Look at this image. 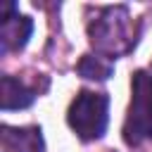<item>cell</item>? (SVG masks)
Segmentation results:
<instances>
[{"mask_svg":"<svg viewBox=\"0 0 152 152\" xmlns=\"http://www.w3.org/2000/svg\"><path fill=\"white\" fill-rule=\"evenodd\" d=\"M66 121L81 140L102 138L109 124V97L104 93L81 90L69 107Z\"/></svg>","mask_w":152,"mask_h":152,"instance_id":"2","label":"cell"},{"mask_svg":"<svg viewBox=\"0 0 152 152\" xmlns=\"http://www.w3.org/2000/svg\"><path fill=\"white\" fill-rule=\"evenodd\" d=\"M124 140L128 145L152 140V74L142 69L133 74V97L124 124Z\"/></svg>","mask_w":152,"mask_h":152,"instance_id":"3","label":"cell"},{"mask_svg":"<svg viewBox=\"0 0 152 152\" xmlns=\"http://www.w3.org/2000/svg\"><path fill=\"white\" fill-rule=\"evenodd\" d=\"M78 74L83 78H93V81H107L114 71V64L112 59L107 57H100V55H83L81 62H78Z\"/></svg>","mask_w":152,"mask_h":152,"instance_id":"7","label":"cell"},{"mask_svg":"<svg viewBox=\"0 0 152 152\" xmlns=\"http://www.w3.org/2000/svg\"><path fill=\"white\" fill-rule=\"evenodd\" d=\"M33 31V21L24 14L17 12L12 2L2 5V26H0V38H2V55L12 50H21L28 43V36Z\"/></svg>","mask_w":152,"mask_h":152,"instance_id":"4","label":"cell"},{"mask_svg":"<svg viewBox=\"0 0 152 152\" xmlns=\"http://www.w3.org/2000/svg\"><path fill=\"white\" fill-rule=\"evenodd\" d=\"M138 24L131 19V12L126 5L102 7L97 17L88 24V38L90 45L100 57H121L128 55L138 43Z\"/></svg>","mask_w":152,"mask_h":152,"instance_id":"1","label":"cell"},{"mask_svg":"<svg viewBox=\"0 0 152 152\" xmlns=\"http://www.w3.org/2000/svg\"><path fill=\"white\" fill-rule=\"evenodd\" d=\"M0 86H2V112L24 109L36 100V95L40 90H45L38 86H28L26 81H21L17 76H2Z\"/></svg>","mask_w":152,"mask_h":152,"instance_id":"5","label":"cell"},{"mask_svg":"<svg viewBox=\"0 0 152 152\" xmlns=\"http://www.w3.org/2000/svg\"><path fill=\"white\" fill-rule=\"evenodd\" d=\"M2 145L7 152H45V142L38 126H24L12 128L2 126Z\"/></svg>","mask_w":152,"mask_h":152,"instance_id":"6","label":"cell"}]
</instances>
